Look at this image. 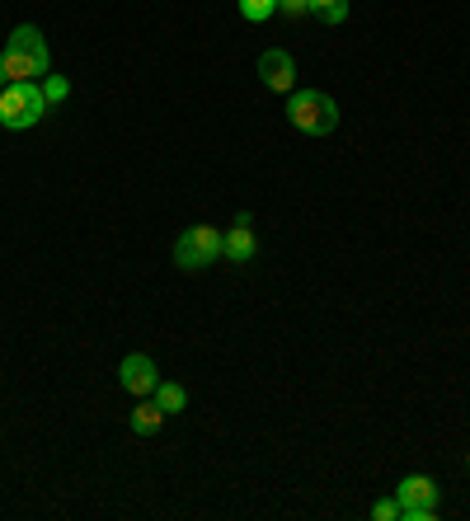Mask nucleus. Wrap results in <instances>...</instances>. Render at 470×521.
Instances as JSON below:
<instances>
[{"label":"nucleus","instance_id":"obj_10","mask_svg":"<svg viewBox=\"0 0 470 521\" xmlns=\"http://www.w3.org/2000/svg\"><path fill=\"white\" fill-rule=\"evenodd\" d=\"M156 404L165 409V414H184V404H188V390L179 381H160L156 385Z\"/></svg>","mask_w":470,"mask_h":521},{"label":"nucleus","instance_id":"obj_6","mask_svg":"<svg viewBox=\"0 0 470 521\" xmlns=\"http://www.w3.org/2000/svg\"><path fill=\"white\" fill-rule=\"evenodd\" d=\"M259 80H264L273 94L297 90V62H292V52H287V47H268L264 57H259Z\"/></svg>","mask_w":470,"mask_h":521},{"label":"nucleus","instance_id":"obj_17","mask_svg":"<svg viewBox=\"0 0 470 521\" xmlns=\"http://www.w3.org/2000/svg\"><path fill=\"white\" fill-rule=\"evenodd\" d=\"M5 85H10V76H5V62H0V90H5Z\"/></svg>","mask_w":470,"mask_h":521},{"label":"nucleus","instance_id":"obj_5","mask_svg":"<svg viewBox=\"0 0 470 521\" xmlns=\"http://www.w3.org/2000/svg\"><path fill=\"white\" fill-rule=\"evenodd\" d=\"M118 385H123L127 395H137V399L156 395V385H160V367H156V362H151L146 353H127L123 362H118Z\"/></svg>","mask_w":470,"mask_h":521},{"label":"nucleus","instance_id":"obj_11","mask_svg":"<svg viewBox=\"0 0 470 521\" xmlns=\"http://www.w3.org/2000/svg\"><path fill=\"white\" fill-rule=\"evenodd\" d=\"M235 5H240V15L250 19V24H264V19L278 10V0H235Z\"/></svg>","mask_w":470,"mask_h":521},{"label":"nucleus","instance_id":"obj_3","mask_svg":"<svg viewBox=\"0 0 470 521\" xmlns=\"http://www.w3.org/2000/svg\"><path fill=\"white\" fill-rule=\"evenodd\" d=\"M287 118H292V127L306 132V137H329V132L339 127V104H334L325 90H292Z\"/></svg>","mask_w":470,"mask_h":521},{"label":"nucleus","instance_id":"obj_12","mask_svg":"<svg viewBox=\"0 0 470 521\" xmlns=\"http://www.w3.org/2000/svg\"><path fill=\"white\" fill-rule=\"evenodd\" d=\"M43 94H47V104H62V99H71V85H66L62 76H52V71H47V76H43Z\"/></svg>","mask_w":470,"mask_h":521},{"label":"nucleus","instance_id":"obj_18","mask_svg":"<svg viewBox=\"0 0 470 521\" xmlns=\"http://www.w3.org/2000/svg\"><path fill=\"white\" fill-rule=\"evenodd\" d=\"M466 470H470V451H466Z\"/></svg>","mask_w":470,"mask_h":521},{"label":"nucleus","instance_id":"obj_13","mask_svg":"<svg viewBox=\"0 0 470 521\" xmlns=\"http://www.w3.org/2000/svg\"><path fill=\"white\" fill-rule=\"evenodd\" d=\"M372 521H400V503H395V498H381V503H372Z\"/></svg>","mask_w":470,"mask_h":521},{"label":"nucleus","instance_id":"obj_8","mask_svg":"<svg viewBox=\"0 0 470 521\" xmlns=\"http://www.w3.org/2000/svg\"><path fill=\"white\" fill-rule=\"evenodd\" d=\"M395 503H400V507L438 503V484H433L428 475H405V479H400V489H395Z\"/></svg>","mask_w":470,"mask_h":521},{"label":"nucleus","instance_id":"obj_4","mask_svg":"<svg viewBox=\"0 0 470 521\" xmlns=\"http://www.w3.org/2000/svg\"><path fill=\"white\" fill-rule=\"evenodd\" d=\"M221 249H226V235L217 226H188L179 240H174V263L184 268V273H203L212 263L221 259Z\"/></svg>","mask_w":470,"mask_h":521},{"label":"nucleus","instance_id":"obj_9","mask_svg":"<svg viewBox=\"0 0 470 521\" xmlns=\"http://www.w3.org/2000/svg\"><path fill=\"white\" fill-rule=\"evenodd\" d=\"M127 423H132V432H137V437H156L160 432V423H165V409H160L156 399L146 395L137 404V409H132V414H127Z\"/></svg>","mask_w":470,"mask_h":521},{"label":"nucleus","instance_id":"obj_7","mask_svg":"<svg viewBox=\"0 0 470 521\" xmlns=\"http://www.w3.org/2000/svg\"><path fill=\"white\" fill-rule=\"evenodd\" d=\"M231 263H250L254 254H259V240H254V216L240 212L235 216V226L226 230V249H221Z\"/></svg>","mask_w":470,"mask_h":521},{"label":"nucleus","instance_id":"obj_2","mask_svg":"<svg viewBox=\"0 0 470 521\" xmlns=\"http://www.w3.org/2000/svg\"><path fill=\"white\" fill-rule=\"evenodd\" d=\"M47 108L52 104H47L43 85H33V80H10V85L0 90V127H10V132L38 127Z\"/></svg>","mask_w":470,"mask_h":521},{"label":"nucleus","instance_id":"obj_16","mask_svg":"<svg viewBox=\"0 0 470 521\" xmlns=\"http://www.w3.org/2000/svg\"><path fill=\"white\" fill-rule=\"evenodd\" d=\"M344 19H348V5H339V10H329L325 15V24H344Z\"/></svg>","mask_w":470,"mask_h":521},{"label":"nucleus","instance_id":"obj_14","mask_svg":"<svg viewBox=\"0 0 470 521\" xmlns=\"http://www.w3.org/2000/svg\"><path fill=\"white\" fill-rule=\"evenodd\" d=\"M278 10L282 15H292V19H301V15H311V0H278Z\"/></svg>","mask_w":470,"mask_h":521},{"label":"nucleus","instance_id":"obj_15","mask_svg":"<svg viewBox=\"0 0 470 521\" xmlns=\"http://www.w3.org/2000/svg\"><path fill=\"white\" fill-rule=\"evenodd\" d=\"M339 5H348V0H311V15H320V19H325L329 10H339Z\"/></svg>","mask_w":470,"mask_h":521},{"label":"nucleus","instance_id":"obj_1","mask_svg":"<svg viewBox=\"0 0 470 521\" xmlns=\"http://www.w3.org/2000/svg\"><path fill=\"white\" fill-rule=\"evenodd\" d=\"M0 62H5V76L10 80H38L52 71V52H47V38L33 24H19L10 33L5 52H0Z\"/></svg>","mask_w":470,"mask_h":521}]
</instances>
